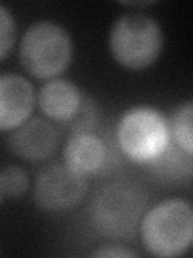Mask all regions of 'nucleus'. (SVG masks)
I'll list each match as a JSON object with an SVG mask.
<instances>
[{"label":"nucleus","mask_w":193,"mask_h":258,"mask_svg":"<svg viewBox=\"0 0 193 258\" xmlns=\"http://www.w3.org/2000/svg\"><path fill=\"white\" fill-rule=\"evenodd\" d=\"M99 123V108H96L95 102L88 95L84 94L82 102H80L79 108L63 126L68 129L69 134H80V133H92Z\"/></svg>","instance_id":"13"},{"label":"nucleus","mask_w":193,"mask_h":258,"mask_svg":"<svg viewBox=\"0 0 193 258\" xmlns=\"http://www.w3.org/2000/svg\"><path fill=\"white\" fill-rule=\"evenodd\" d=\"M148 166L159 179L166 182L188 179L191 176V155L183 152L172 139H169L167 145L159 155L150 161Z\"/></svg>","instance_id":"11"},{"label":"nucleus","mask_w":193,"mask_h":258,"mask_svg":"<svg viewBox=\"0 0 193 258\" xmlns=\"http://www.w3.org/2000/svg\"><path fill=\"white\" fill-rule=\"evenodd\" d=\"M116 161L113 149L93 133L72 134L64 145V163L84 176L108 173Z\"/></svg>","instance_id":"7"},{"label":"nucleus","mask_w":193,"mask_h":258,"mask_svg":"<svg viewBox=\"0 0 193 258\" xmlns=\"http://www.w3.org/2000/svg\"><path fill=\"white\" fill-rule=\"evenodd\" d=\"M163 32L156 20L142 13H127L118 18L110 31V50L121 67L145 70L159 56Z\"/></svg>","instance_id":"4"},{"label":"nucleus","mask_w":193,"mask_h":258,"mask_svg":"<svg viewBox=\"0 0 193 258\" xmlns=\"http://www.w3.org/2000/svg\"><path fill=\"white\" fill-rule=\"evenodd\" d=\"M87 192L85 176L66 163L42 168L34 181V202L44 212L58 213L79 205Z\"/></svg>","instance_id":"6"},{"label":"nucleus","mask_w":193,"mask_h":258,"mask_svg":"<svg viewBox=\"0 0 193 258\" xmlns=\"http://www.w3.org/2000/svg\"><path fill=\"white\" fill-rule=\"evenodd\" d=\"M16 37V24L5 7L0 5V60L10 53Z\"/></svg>","instance_id":"15"},{"label":"nucleus","mask_w":193,"mask_h":258,"mask_svg":"<svg viewBox=\"0 0 193 258\" xmlns=\"http://www.w3.org/2000/svg\"><path fill=\"white\" fill-rule=\"evenodd\" d=\"M4 199V190H2V182H0V200Z\"/></svg>","instance_id":"17"},{"label":"nucleus","mask_w":193,"mask_h":258,"mask_svg":"<svg viewBox=\"0 0 193 258\" xmlns=\"http://www.w3.org/2000/svg\"><path fill=\"white\" fill-rule=\"evenodd\" d=\"M58 129L45 119H29L18 126L8 137V149L24 161H44L56 150Z\"/></svg>","instance_id":"8"},{"label":"nucleus","mask_w":193,"mask_h":258,"mask_svg":"<svg viewBox=\"0 0 193 258\" xmlns=\"http://www.w3.org/2000/svg\"><path fill=\"white\" fill-rule=\"evenodd\" d=\"M93 256H123V258H129V256H137L135 252L132 250H126V248H119V247H108V248H100L96 252L92 253Z\"/></svg>","instance_id":"16"},{"label":"nucleus","mask_w":193,"mask_h":258,"mask_svg":"<svg viewBox=\"0 0 193 258\" xmlns=\"http://www.w3.org/2000/svg\"><path fill=\"white\" fill-rule=\"evenodd\" d=\"M36 95L31 83L23 76L0 75V131L21 126L34 108Z\"/></svg>","instance_id":"9"},{"label":"nucleus","mask_w":193,"mask_h":258,"mask_svg":"<svg viewBox=\"0 0 193 258\" xmlns=\"http://www.w3.org/2000/svg\"><path fill=\"white\" fill-rule=\"evenodd\" d=\"M84 92L66 79H50L37 95L40 111L56 123H66L82 102Z\"/></svg>","instance_id":"10"},{"label":"nucleus","mask_w":193,"mask_h":258,"mask_svg":"<svg viewBox=\"0 0 193 258\" xmlns=\"http://www.w3.org/2000/svg\"><path fill=\"white\" fill-rule=\"evenodd\" d=\"M140 232L143 245L151 255L163 258L183 255L193 237L191 205L182 199L159 202L145 212Z\"/></svg>","instance_id":"2"},{"label":"nucleus","mask_w":193,"mask_h":258,"mask_svg":"<svg viewBox=\"0 0 193 258\" xmlns=\"http://www.w3.org/2000/svg\"><path fill=\"white\" fill-rule=\"evenodd\" d=\"M171 133L167 119L159 111L135 107L126 111L116 127L121 153L137 163H150L164 150Z\"/></svg>","instance_id":"5"},{"label":"nucleus","mask_w":193,"mask_h":258,"mask_svg":"<svg viewBox=\"0 0 193 258\" xmlns=\"http://www.w3.org/2000/svg\"><path fill=\"white\" fill-rule=\"evenodd\" d=\"M148 196L131 181H115L102 185L88 204V221L103 237L126 240L135 236L147 212Z\"/></svg>","instance_id":"1"},{"label":"nucleus","mask_w":193,"mask_h":258,"mask_svg":"<svg viewBox=\"0 0 193 258\" xmlns=\"http://www.w3.org/2000/svg\"><path fill=\"white\" fill-rule=\"evenodd\" d=\"M72 42L66 29L52 21H37L24 32L20 44V61L31 76L53 79L68 68Z\"/></svg>","instance_id":"3"},{"label":"nucleus","mask_w":193,"mask_h":258,"mask_svg":"<svg viewBox=\"0 0 193 258\" xmlns=\"http://www.w3.org/2000/svg\"><path fill=\"white\" fill-rule=\"evenodd\" d=\"M0 182H2L4 196L18 199L23 197L29 187V176L21 166L8 165L0 173Z\"/></svg>","instance_id":"14"},{"label":"nucleus","mask_w":193,"mask_h":258,"mask_svg":"<svg viewBox=\"0 0 193 258\" xmlns=\"http://www.w3.org/2000/svg\"><path fill=\"white\" fill-rule=\"evenodd\" d=\"M191 118H193V105L187 102L182 107L175 110L172 115L171 123H169V133L171 139L179 145V147L191 155L193 150V139H191Z\"/></svg>","instance_id":"12"}]
</instances>
